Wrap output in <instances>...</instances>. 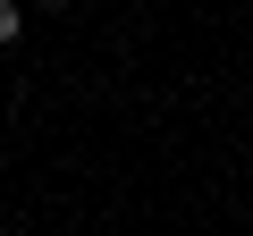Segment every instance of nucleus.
<instances>
[{
    "label": "nucleus",
    "mask_w": 253,
    "mask_h": 236,
    "mask_svg": "<svg viewBox=\"0 0 253 236\" xmlns=\"http://www.w3.org/2000/svg\"><path fill=\"white\" fill-rule=\"evenodd\" d=\"M17 26H26V17H17V9H9V0H0V42H9V34H17Z\"/></svg>",
    "instance_id": "obj_1"
}]
</instances>
